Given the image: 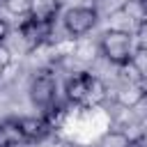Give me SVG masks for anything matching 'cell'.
I'll return each mask as SVG.
<instances>
[{
  "instance_id": "13",
  "label": "cell",
  "mask_w": 147,
  "mask_h": 147,
  "mask_svg": "<svg viewBox=\"0 0 147 147\" xmlns=\"http://www.w3.org/2000/svg\"><path fill=\"white\" fill-rule=\"evenodd\" d=\"M138 7H140V11L147 16V0H138Z\"/></svg>"
},
{
  "instance_id": "1",
  "label": "cell",
  "mask_w": 147,
  "mask_h": 147,
  "mask_svg": "<svg viewBox=\"0 0 147 147\" xmlns=\"http://www.w3.org/2000/svg\"><path fill=\"white\" fill-rule=\"evenodd\" d=\"M64 92H67V99H69L71 103H85V106H94V103H99V101L106 96L103 83H101L96 76L85 74V71L71 76V78L67 80Z\"/></svg>"
},
{
  "instance_id": "8",
  "label": "cell",
  "mask_w": 147,
  "mask_h": 147,
  "mask_svg": "<svg viewBox=\"0 0 147 147\" xmlns=\"http://www.w3.org/2000/svg\"><path fill=\"white\" fill-rule=\"evenodd\" d=\"M18 142H25L18 122H0V147H14Z\"/></svg>"
},
{
  "instance_id": "12",
  "label": "cell",
  "mask_w": 147,
  "mask_h": 147,
  "mask_svg": "<svg viewBox=\"0 0 147 147\" xmlns=\"http://www.w3.org/2000/svg\"><path fill=\"white\" fill-rule=\"evenodd\" d=\"M7 34H9V23L0 18V44L5 41V37H7Z\"/></svg>"
},
{
  "instance_id": "4",
  "label": "cell",
  "mask_w": 147,
  "mask_h": 147,
  "mask_svg": "<svg viewBox=\"0 0 147 147\" xmlns=\"http://www.w3.org/2000/svg\"><path fill=\"white\" fill-rule=\"evenodd\" d=\"M55 94H57V80L53 74L48 71H41L34 76L32 85H30V99L37 108H48L55 103Z\"/></svg>"
},
{
  "instance_id": "6",
  "label": "cell",
  "mask_w": 147,
  "mask_h": 147,
  "mask_svg": "<svg viewBox=\"0 0 147 147\" xmlns=\"http://www.w3.org/2000/svg\"><path fill=\"white\" fill-rule=\"evenodd\" d=\"M18 129H21L25 142H39L51 133V124L44 117H21Z\"/></svg>"
},
{
  "instance_id": "11",
  "label": "cell",
  "mask_w": 147,
  "mask_h": 147,
  "mask_svg": "<svg viewBox=\"0 0 147 147\" xmlns=\"http://www.w3.org/2000/svg\"><path fill=\"white\" fill-rule=\"evenodd\" d=\"M9 62H11V53H9V48L5 44H0V71L5 67H9Z\"/></svg>"
},
{
  "instance_id": "10",
  "label": "cell",
  "mask_w": 147,
  "mask_h": 147,
  "mask_svg": "<svg viewBox=\"0 0 147 147\" xmlns=\"http://www.w3.org/2000/svg\"><path fill=\"white\" fill-rule=\"evenodd\" d=\"M5 7H7V11L14 14V16H30L32 0H5Z\"/></svg>"
},
{
  "instance_id": "5",
  "label": "cell",
  "mask_w": 147,
  "mask_h": 147,
  "mask_svg": "<svg viewBox=\"0 0 147 147\" xmlns=\"http://www.w3.org/2000/svg\"><path fill=\"white\" fill-rule=\"evenodd\" d=\"M18 30H21V37H23L25 41H30V44H39V41H44V39L51 37V32H53V23H48V21H37V18L28 16V18H23V23H21Z\"/></svg>"
},
{
  "instance_id": "9",
  "label": "cell",
  "mask_w": 147,
  "mask_h": 147,
  "mask_svg": "<svg viewBox=\"0 0 147 147\" xmlns=\"http://www.w3.org/2000/svg\"><path fill=\"white\" fill-rule=\"evenodd\" d=\"M140 78H147V48H138L133 51V57H131V64H129Z\"/></svg>"
},
{
  "instance_id": "2",
  "label": "cell",
  "mask_w": 147,
  "mask_h": 147,
  "mask_svg": "<svg viewBox=\"0 0 147 147\" xmlns=\"http://www.w3.org/2000/svg\"><path fill=\"white\" fill-rule=\"evenodd\" d=\"M101 53L106 55L108 62L117 67H129L133 57V41L131 34L124 30H108L101 34Z\"/></svg>"
},
{
  "instance_id": "3",
  "label": "cell",
  "mask_w": 147,
  "mask_h": 147,
  "mask_svg": "<svg viewBox=\"0 0 147 147\" xmlns=\"http://www.w3.org/2000/svg\"><path fill=\"white\" fill-rule=\"evenodd\" d=\"M96 18L99 14L92 7H71L64 14V28L71 37H83L96 25Z\"/></svg>"
},
{
  "instance_id": "7",
  "label": "cell",
  "mask_w": 147,
  "mask_h": 147,
  "mask_svg": "<svg viewBox=\"0 0 147 147\" xmlns=\"http://www.w3.org/2000/svg\"><path fill=\"white\" fill-rule=\"evenodd\" d=\"M57 0H32V9H30V16L37 18V21H48L53 23L55 16H57Z\"/></svg>"
}]
</instances>
